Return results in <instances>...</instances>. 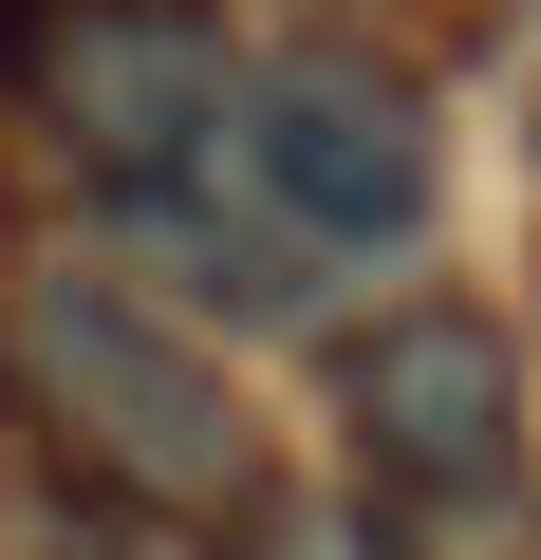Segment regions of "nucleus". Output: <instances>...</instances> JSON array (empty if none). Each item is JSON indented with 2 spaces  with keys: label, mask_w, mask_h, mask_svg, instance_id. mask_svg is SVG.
<instances>
[{
  "label": "nucleus",
  "mask_w": 541,
  "mask_h": 560,
  "mask_svg": "<svg viewBox=\"0 0 541 560\" xmlns=\"http://www.w3.org/2000/svg\"><path fill=\"white\" fill-rule=\"evenodd\" d=\"M113 243H131V261H168V300H205V318H299V300H318V243L261 206V187H243V206H224V187H187L168 150H150V168H113Z\"/></svg>",
  "instance_id": "obj_4"
},
{
  "label": "nucleus",
  "mask_w": 541,
  "mask_h": 560,
  "mask_svg": "<svg viewBox=\"0 0 541 560\" xmlns=\"http://www.w3.org/2000/svg\"><path fill=\"white\" fill-rule=\"evenodd\" d=\"M0 337H20L38 411H75V448H94L113 486H150V504H243V393H224L168 318H131L113 280L38 261L20 300H0Z\"/></svg>",
  "instance_id": "obj_2"
},
{
  "label": "nucleus",
  "mask_w": 541,
  "mask_h": 560,
  "mask_svg": "<svg viewBox=\"0 0 541 560\" xmlns=\"http://www.w3.org/2000/svg\"><path fill=\"white\" fill-rule=\"evenodd\" d=\"M261 560H392V541H374L355 504H299V523H261Z\"/></svg>",
  "instance_id": "obj_6"
},
{
  "label": "nucleus",
  "mask_w": 541,
  "mask_h": 560,
  "mask_svg": "<svg viewBox=\"0 0 541 560\" xmlns=\"http://www.w3.org/2000/svg\"><path fill=\"white\" fill-rule=\"evenodd\" d=\"M224 131H243V187L281 206L318 261H411L430 206H448V131L411 75H374L355 38H281L224 75Z\"/></svg>",
  "instance_id": "obj_1"
},
{
  "label": "nucleus",
  "mask_w": 541,
  "mask_h": 560,
  "mask_svg": "<svg viewBox=\"0 0 541 560\" xmlns=\"http://www.w3.org/2000/svg\"><path fill=\"white\" fill-rule=\"evenodd\" d=\"M337 430L392 504H504L522 486V337L467 300H392L337 355Z\"/></svg>",
  "instance_id": "obj_3"
},
{
  "label": "nucleus",
  "mask_w": 541,
  "mask_h": 560,
  "mask_svg": "<svg viewBox=\"0 0 541 560\" xmlns=\"http://www.w3.org/2000/svg\"><path fill=\"white\" fill-rule=\"evenodd\" d=\"M224 38L205 20H94L75 38V75H57V113H75V150L94 168H150V150H187V131H224Z\"/></svg>",
  "instance_id": "obj_5"
}]
</instances>
